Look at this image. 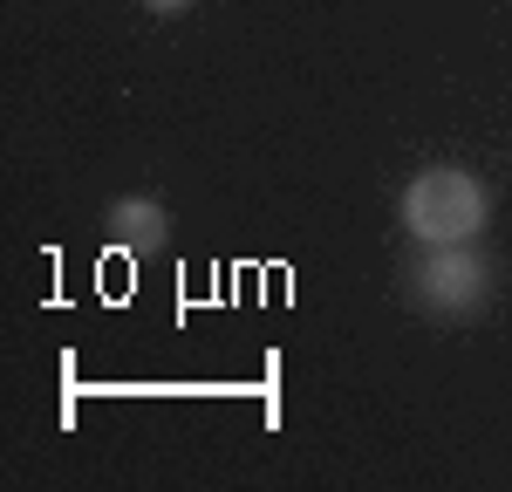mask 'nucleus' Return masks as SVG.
Listing matches in <instances>:
<instances>
[{
	"mask_svg": "<svg viewBox=\"0 0 512 492\" xmlns=\"http://www.w3.org/2000/svg\"><path fill=\"white\" fill-rule=\"evenodd\" d=\"M396 219H403V233L417 246H465L492 219V185L478 171H465V164H424L396 192Z\"/></svg>",
	"mask_w": 512,
	"mask_h": 492,
	"instance_id": "obj_1",
	"label": "nucleus"
},
{
	"mask_svg": "<svg viewBox=\"0 0 512 492\" xmlns=\"http://www.w3.org/2000/svg\"><path fill=\"white\" fill-rule=\"evenodd\" d=\"M403 287H410V301H417L431 322H478V315L492 308L499 267H492L485 253H472V240L465 246H431V253L410 260Z\"/></svg>",
	"mask_w": 512,
	"mask_h": 492,
	"instance_id": "obj_2",
	"label": "nucleus"
},
{
	"mask_svg": "<svg viewBox=\"0 0 512 492\" xmlns=\"http://www.w3.org/2000/svg\"><path fill=\"white\" fill-rule=\"evenodd\" d=\"M103 240L117 246V253H164V240H171V212H164V199H151V192H123V199L103 205Z\"/></svg>",
	"mask_w": 512,
	"mask_h": 492,
	"instance_id": "obj_3",
	"label": "nucleus"
},
{
	"mask_svg": "<svg viewBox=\"0 0 512 492\" xmlns=\"http://www.w3.org/2000/svg\"><path fill=\"white\" fill-rule=\"evenodd\" d=\"M137 7H144V14H164V21H171V14H185L192 0H137Z\"/></svg>",
	"mask_w": 512,
	"mask_h": 492,
	"instance_id": "obj_4",
	"label": "nucleus"
}]
</instances>
